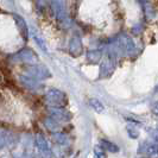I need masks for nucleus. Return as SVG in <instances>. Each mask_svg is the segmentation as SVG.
Here are the masks:
<instances>
[{"mask_svg":"<svg viewBox=\"0 0 158 158\" xmlns=\"http://www.w3.org/2000/svg\"><path fill=\"white\" fill-rule=\"evenodd\" d=\"M140 152L145 153L146 156H157L158 145L156 143H143L140 145Z\"/></svg>","mask_w":158,"mask_h":158,"instance_id":"obj_1","label":"nucleus"},{"mask_svg":"<svg viewBox=\"0 0 158 158\" xmlns=\"http://www.w3.org/2000/svg\"><path fill=\"white\" fill-rule=\"evenodd\" d=\"M101 146L105 151H110V152H118L119 151V148L115 144L107 142V140H101Z\"/></svg>","mask_w":158,"mask_h":158,"instance_id":"obj_2","label":"nucleus"},{"mask_svg":"<svg viewBox=\"0 0 158 158\" xmlns=\"http://www.w3.org/2000/svg\"><path fill=\"white\" fill-rule=\"evenodd\" d=\"M89 103L92 105V107H93L98 113H101V112L103 111V105L100 102L99 100H96V99H90V100H89Z\"/></svg>","mask_w":158,"mask_h":158,"instance_id":"obj_3","label":"nucleus"},{"mask_svg":"<svg viewBox=\"0 0 158 158\" xmlns=\"http://www.w3.org/2000/svg\"><path fill=\"white\" fill-rule=\"evenodd\" d=\"M127 133H128V135H130L131 138H133V139L139 137V132H138L137 127H135V126H127Z\"/></svg>","mask_w":158,"mask_h":158,"instance_id":"obj_4","label":"nucleus"},{"mask_svg":"<svg viewBox=\"0 0 158 158\" xmlns=\"http://www.w3.org/2000/svg\"><path fill=\"white\" fill-rule=\"evenodd\" d=\"M151 110H152V112H153V114H156V115H158V101H156V102H153V105H152V107H151Z\"/></svg>","mask_w":158,"mask_h":158,"instance_id":"obj_5","label":"nucleus"},{"mask_svg":"<svg viewBox=\"0 0 158 158\" xmlns=\"http://www.w3.org/2000/svg\"><path fill=\"white\" fill-rule=\"evenodd\" d=\"M153 138H155L156 140H158V127L156 128V132H155V135H153Z\"/></svg>","mask_w":158,"mask_h":158,"instance_id":"obj_6","label":"nucleus"}]
</instances>
